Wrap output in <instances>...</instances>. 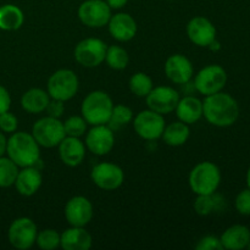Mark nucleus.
<instances>
[{"instance_id": "obj_1", "label": "nucleus", "mask_w": 250, "mask_h": 250, "mask_svg": "<svg viewBox=\"0 0 250 250\" xmlns=\"http://www.w3.org/2000/svg\"><path fill=\"white\" fill-rule=\"evenodd\" d=\"M203 116L209 124L216 127H229L238 120L239 105L227 93L207 95L203 102Z\"/></svg>"}, {"instance_id": "obj_2", "label": "nucleus", "mask_w": 250, "mask_h": 250, "mask_svg": "<svg viewBox=\"0 0 250 250\" xmlns=\"http://www.w3.org/2000/svg\"><path fill=\"white\" fill-rule=\"evenodd\" d=\"M7 156L19 167L36 166L41 161L39 144L32 134L27 132H14L7 139Z\"/></svg>"}, {"instance_id": "obj_3", "label": "nucleus", "mask_w": 250, "mask_h": 250, "mask_svg": "<svg viewBox=\"0 0 250 250\" xmlns=\"http://www.w3.org/2000/svg\"><path fill=\"white\" fill-rule=\"evenodd\" d=\"M112 107L114 103L106 92L94 90L83 99L81 112L87 124L98 126V125H106L109 122Z\"/></svg>"}, {"instance_id": "obj_4", "label": "nucleus", "mask_w": 250, "mask_h": 250, "mask_svg": "<svg viewBox=\"0 0 250 250\" xmlns=\"http://www.w3.org/2000/svg\"><path fill=\"white\" fill-rule=\"evenodd\" d=\"M188 182L192 192L197 195L211 194L219 188L221 182V172L214 163L203 161L192 168Z\"/></svg>"}, {"instance_id": "obj_5", "label": "nucleus", "mask_w": 250, "mask_h": 250, "mask_svg": "<svg viewBox=\"0 0 250 250\" xmlns=\"http://www.w3.org/2000/svg\"><path fill=\"white\" fill-rule=\"evenodd\" d=\"M48 94L51 99L67 102L72 99L78 92L80 81L72 70L62 68L54 72L48 80Z\"/></svg>"}, {"instance_id": "obj_6", "label": "nucleus", "mask_w": 250, "mask_h": 250, "mask_svg": "<svg viewBox=\"0 0 250 250\" xmlns=\"http://www.w3.org/2000/svg\"><path fill=\"white\" fill-rule=\"evenodd\" d=\"M32 136L43 148H54L60 144L66 137L63 124L56 117H42L34 122L32 127Z\"/></svg>"}, {"instance_id": "obj_7", "label": "nucleus", "mask_w": 250, "mask_h": 250, "mask_svg": "<svg viewBox=\"0 0 250 250\" xmlns=\"http://www.w3.org/2000/svg\"><path fill=\"white\" fill-rule=\"evenodd\" d=\"M227 83V73L220 65H209L197 73L194 78L195 90L203 95H211L224 89Z\"/></svg>"}, {"instance_id": "obj_8", "label": "nucleus", "mask_w": 250, "mask_h": 250, "mask_svg": "<svg viewBox=\"0 0 250 250\" xmlns=\"http://www.w3.org/2000/svg\"><path fill=\"white\" fill-rule=\"evenodd\" d=\"M107 45L99 38H85L75 48V59L84 67H97L105 61Z\"/></svg>"}, {"instance_id": "obj_9", "label": "nucleus", "mask_w": 250, "mask_h": 250, "mask_svg": "<svg viewBox=\"0 0 250 250\" xmlns=\"http://www.w3.org/2000/svg\"><path fill=\"white\" fill-rule=\"evenodd\" d=\"M38 229L29 217H19L14 220L7 231V238L14 248L27 250L34 246Z\"/></svg>"}, {"instance_id": "obj_10", "label": "nucleus", "mask_w": 250, "mask_h": 250, "mask_svg": "<svg viewBox=\"0 0 250 250\" xmlns=\"http://www.w3.org/2000/svg\"><path fill=\"white\" fill-rule=\"evenodd\" d=\"M165 126L166 124L163 115L150 109L141 111L133 120L134 131L146 141H155L161 138Z\"/></svg>"}, {"instance_id": "obj_11", "label": "nucleus", "mask_w": 250, "mask_h": 250, "mask_svg": "<svg viewBox=\"0 0 250 250\" xmlns=\"http://www.w3.org/2000/svg\"><path fill=\"white\" fill-rule=\"evenodd\" d=\"M78 17L84 26L100 28L109 23L111 9L105 0H85L78 7Z\"/></svg>"}, {"instance_id": "obj_12", "label": "nucleus", "mask_w": 250, "mask_h": 250, "mask_svg": "<svg viewBox=\"0 0 250 250\" xmlns=\"http://www.w3.org/2000/svg\"><path fill=\"white\" fill-rule=\"evenodd\" d=\"M90 178L100 189L115 190L124 183L125 173L116 164L100 163L92 168Z\"/></svg>"}, {"instance_id": "obj_13", "label": "nucleus", "mask_w": 250, "mask_h": 250, "mask_svg": "<svg viewBox=\"0 0 250 250\" xmlns=\"http://www.w3.org/2000/svg\"><path fill=\"white\" fill-rule=\"evenodd\" d=\"M146 105L153 111L161 115L172 112L180 102V93L172 87H154L146 97Z\"/></svg>"}, {"instance_id": "obj_14", "label": "nucleus", "mask_w": 250, "mask_h": 250, "mask_svg": "<svg viewBox=\"0 0 250 250\" xmlns=\"http://www.w3.org/2000/svg\"><path fill=\"white\" fill-rule=\"evenodd\" d=\"M115 146L114 131L106 125H98L85 136V146L94 155H106Z\"/></svg>"}, {"instance_id": "obj_15", "label": "nucleus", "mask_w": 250, "mask_h": 250, "mask_svg": "<svg viewBox=\"0 0 250 250\" xmlns=\"http://www.w3.org/2000/svg\"><path fill=\"white\" fill-rule=\"evenodd\" d=\"M66 221L75 227H84L93 219V205L89 199L82 195L73 197L66 203Z\"/></svg>"}, {"instance_id": "obj_16", "label": "nucleus", "mask_w": 250, "mask_h": 250, "mask_svg": "<svg viewBox=\"0 0 250 250\" xmlns=\"http://www.w3.org/2000/svg\"><path fill=\"white\" fill-rule=\"evenodd\" d=\"M187 36L193 44L207 48L216 39V28L209 19L197 16L188 22Z\"/></svg>"}, {"instance_id": "obj_17", "label": "nucleus", "mask_w": 250, "mask_h": 250, "mask_svg": "<svg viewBox=\"0 0 250 250\" xmlns=\"http://www.w3.org/2000/svg\"><path fill=\"white\" fill-rule=\"evenodd\" d=\"M165 73L171 82L182 85L190 82L194 68L187 56L182 54H175L166 60Z\"/></svg>"}, {"instance_id": "obj_18", "label": "nucleus", "mask_w": 250, "mask_h": 250, "mask_svg": "<svg viewBox=\"0 0 250 250\" xmlns=\"http://www.w3.org/2000/svg\"><path fill=\"white\" fill-rule=\"evenodd\" d=\"M58 146L61 161L68 167L80 166L84 160L85 146L77 137L66 136Z\"/></svg>"}, {"instance_id": "obj_19", "label": "nucleus", "mask_w": 250, "mask_h": 250, "mask_svg": "<svg viewBox=\"0 0 250 250\" xmlns=\"http://www.w3.org/2000/svg\"><path fill=\"white\" fill-rule=\"evenodd\" d=\"M109 32L114 39L119 42H128L137 34V22L126 12L114 15L109 20Z\"/></svg>"}, {"instance_id": "obj_20", "label": "nucleus", "mask_w": 250, "mask_h": 250, "mask_svg": "<svg viewBox=\"0 0 250 250\" xmlns=\"http://www.w3.org/2000/svg\"><path fill=\"white\" fill-rule=\"evenodd\" d=\"M43 177H42L41 171L36 166H27L22 167L19 171L16 181H15V187L16 190L23 197H32L36 194L41 188Z\"/></svg>"}, {"instance_id": "obj_21", "label": "nucleus", "mask_w": 250, "mask_h": 250, "mask_svg": "<svg viewBox=\"0 0 250 250\" xmlns=\"http://www.w3.org/2000/svg\"><path fill=\"white\" fill-rule=\"evenodd\" d=\"M93 239L84 227L71 226L61 234L60 247L65 250H88L92 248Z\"/></svg>"}, {"instance_id": "obj_22", "label": "nucleus", "mask_w": 250, "mask_h": 250, "mask_svg": "<svg viewBox=\"0 0 250 250\" xmlns=\"http://www.w3.org/2000/svg\"><path fill=\"white\" fill-rule=\"evenodd\" d=\"M175 110L180 121L193 125L203 117V102L193 95H186L182 99L180 98Z\"/></svg>"}, {"instance_id": "obj_23", "label": "nucleus", "mask_w": 250, "mask_h": 250, "mask_svg": "<svg viewBox=\"0 0 250 250\" xmlns=\"http://www.w3.org/2000/svg\"><path fill=\"white\" fill-rule=\"evenodd\" d=\"M224 249L241 250L248 247L250 242V229L243 225L229 227L220 237Z\"/></svg>"}, {"instance_id": "obj_24", "label": "nucleus", "mask_w": 250, "mask_h": 250, "mask_svg": "<svg viewBox=\"0 0 250 250\" xmlns=\"http://www.w3.org/2000/svg\"><path fill=\"white\" fill-rule=\"evenodd\" d=\"M50 102V95L48 92L41 88H32L23 93L21 98V106L28 114H41L45 111Z\"/></svg>"}, {"instance_id": "obj_25", "label": "nucleus", "mask_w": 250, "mask_h": 250, "mask_svg": "<svg viewBox=\"0 0 250 250\" xmlns=\"http://www.w3.org/2000/svg\"><path fill=\"white\" fill-rule=\"evenodd\" d=\"M224 197L216 194V192L211 194H202L198 195L194 202V210L200 216H208L216 211H222L225 209Z\"/></svg>"}, {"instance_id": "obj_26", "label": "nucleus", "mask_w": 250, "mask_h": 250, "mask_svg": "<svg viewBox=\"0 0 250 250\" xmlns=\"http://www.w3.org/2000/svg\"><path fill=\"white\" fill-rule=\"evenodd\" d=\"M24 16L19 6L5 4L0 6V29L2 31H16L23 24Z\"/></svg>"}, {"instance_id": "obj_27", "label": "nucleus", "mask_w": 250, "mask_h": 250, "mask_svg": "<svg viewBox=\"0 0 250 250\" xmlns=\"http://www.w3.org/2000/svg\"><path fill=\"white\" fill-rule=\"evenodd\" d=\"M189 127L187 124L182 121L172 122L168 126H165L161 138L164 139L167 146H181L189 138Z\"/></svg>"}, {"instance_id": "obj_28", "label": "nucleus", "mask_w": 250, "mask_h": 250, "mask_svg": "<svg viewBox=\"0 0 250 250\" xmlns=\"http://www.w3.org/2000/svg\"><path fill=\"white\" fill-rule=\"evenodd\" d=\"M132 120H133V112L128 106L122 104L114 105L107 126L112 131H119V129L126 127L128 124H131Z\"/></svg>"}, {"instance_id": "obj_29", "label": "nucleus", "mask_w": 250, "mask_h": 250, "mask_svg": "<svg viewBox=\"0 0 250 250\" xmlns=\"http://www.w3.org/2000/svg\"><path fill=\"white\" fill-rule=\"evenodd\" d=\"M105 61L109 65L110 68L116 71L125 70L129 62L128 53L125 50L124 48L119 45H111L107 46L106 56H105Z\"/></svg>"}, {"instance_id": "obj_30", "label": "nucleus", "mask_w": 250, "mask_h": 250, "mask_svg": "<svg viewBox=\"0 0 250 250\" xmlns=\"http://www.w3.org/2000/svg\"><path fill=\"white\" fill-rule=\"evenodd\" d=\"M17 175H19V166L7 156H0V188H7L15 185Z\"/></svg>"}, {"instance_id": "obj_31", "label": "nucleus", "mask_w": 250, "mask_h": 250, "mask_svg": "<svg viewBox=\"0 0 250 250\" xmlns=\"http://www.w3.org/2000/svg\"><path fill=\"white\" fill-rule=\"evenodd\" d=\"M128 87L129 90H131L134 95L141 98H146V95L150 93V90L154 88V84L151 78L149 77L146 73L137 72L129 78Z\"/></svg>"}, {"instance_id": "obj_32", "label": "nucleus", "mask_w": 250, "mask_h": 250, "mask_svg": "<svg viewBox=\"0 0 250 250\" xmlns=\"http://www.w3.org/2000/svg\"><path fill=\"white\" fill-rule=\"evenodd\" d=\"M61 234H59L55 229H46L38 232L36 243L37 246L43 250H54L60 247Z\"/></svg>"}, {"instance_id": "obj_33", "label": "nucleus", "mask_w": 250, "mask_h": 250, "mask_svg": "<svg viewBox=\"0 0 250 250\" xmlns=\"http://www.w3.org/2000/svg\"><path fill=\"white\" fill-rule=\"evenodd\" d=\"M62 124L66 136L68 137L80 138L87 132V121L82 116H70Z\"/></svg>"}, {"instance_id": "obj_34", "label": "nucleus", "mask_w": 250, "mask_h": 250, "mask_svg": "<svg viewBox=\"0 0 250 250\" xmlns=\"http://www.w3.org/2000/svg\"><path fill=\"white\" fill-rule=\"evenodd\" d=\"M19 126V120L11 112L6 111L0 114V131L4 133H14Z\"/></svg>"}, {"instance_id": "obj_35", "label": "nucleus", "mask_w": 250, "mask_h": 250, "mask_svg": "<svg viewBox=\"0 0 250 250\" xmlns=\"http://www.w3.org/2000/svg\"><path fill=\"white\" fill-rule=\"evenodd\" d=\"M234 205H236V209L239 214L244 215V216H249L250 215V189L249 188L239 192V194L237 195L236 198V202H234Z\"/></svg>"}, {"instance_id": "obj_36", "label": "nucleus", "mask_w": 250, "mask_h": 250, "mask_svg": "<svg viewBox=\"0 0 250 250\" xmlns=\"http://www.w3.org/2000/svg\"><path fill=\"white\" fill-rule=\"evenodd\" d=\"M197 250H222L221 241L220 238L215 236H205L202 239H199V242L195 246Z\"/></svg>"}, {"instance_id": "obj_37", "label": "nucleus", "mask_w": 250, "mask_h": 250, "mask_svg": "<svg viewBox=\"0 0 250 250\" xmlns=\"http://www.w3.org/2000/svg\"><path fill=\"white\" fill-rule=\"evenodd\" d=\"M45 111L48 112V116L60 119L62 116L63 111H65V105H63V102H61V100L51 99L49 102L48 106H46Z\"/></svg>"}, {"instance_id": "obj_38", "label": "nucleus", "mask_w": 250, "mask_h": 250, "mask_svg": "<svg viewBox=\"0 0 250 250\" xmlns=\"http://www.w3.org/2000/svg\"><path fill=\"white\" fill-rule=\"evenodd\" d=\"M11 106V97L7 89L2 85H0V114L6 112L10 110Z\"/></svg>"}, {"instance_id": "obj_39", "label": "nucleus", "mask_w": 250, "mask_h": 250, "mask_svg": "<svg viewBox=\"0 0 250 250\" xmlns=\"http://www.w3.org/2000/svg\"><path fill=\"white\" fill-rule=\"evenodd\" d=\"M107 2V5L110 6V9H115V10H119L121 7H124L125 5L127 4L128 0H105Z\"/></svg>"}, {"instance_id": "obj_40", "label": "nucleus", "mask_w": 250, "mask_h": 250, "mask_svg": "<svg viewBox=\"0 0 250 250\" xmlns=\"http://www.w3.org/2000/svg\"><path fill=\"white\" fill-rule=\"evenodd\" d=\"M6 146H7V139L2 132H0V156H4L6 153Z\"/></svg>"}, {"instance_id": "obj_41", "label": "nucleus", "mask_w": 250, "mask_h": 250, "mask_svg": "<svg viewBox=\"0 0 250 250\" xmlns=\"http://www.w3.org/2000/svg\"><path fill=\"white\" fill-rule=\"evenodd\" d=\"M208 48L211 49L212 51H216V50H220V48H221V46H220V43H219V42H217L216 39H215V41L212 42V43L210 44V45L208 46Z\"/></svg>"}, {"instance_id": "obj_42", "label": "nucleus", "mask_w": 250, "mask_h": 250, "mask_svg": "<svg viewBox=\"0 0 250 250\" xmlns=\"http://www.w3.org/2000/svg\"><path fill=\"white\" fill-rule=\"evenodd\" d=\"M247 186H248V188L250 189V166L248 172H247Z\"/></svg>"}, {"instance_id": "obj_43", "label": "nucleus", "mask_w": 250, "mask_h": 250, "mask_svg": "<svg viewBox=\"0 0 250 250\" xmlns=\"http://www.w3.org/2000/svg\"><path fill=\"white\" fill-rule=\"evenodd\" d=\"M248 248L250 249V242H249V244H248Z\"/></svg>"}]
</instances>
